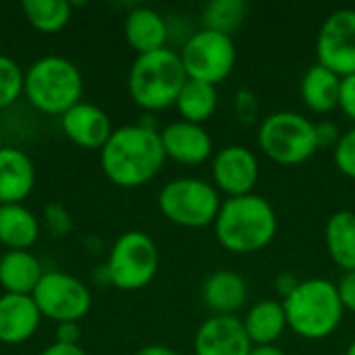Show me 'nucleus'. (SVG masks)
Returning a JSON list of instances; mask_svg holds the SVG:
<instances>
[{"instance_id":"obj_1","label":"nucleus","mask_w":355,"mask_h":355,"mask_svg":"<svg viewBox=\"0 0 355 355\" xmlns=\"http://www.w3.org/2000/svg\"><path fill=\"white\" fill-rule=\"evenodd\" d=\"M164 162L160 131L139 123L116 127L100 150V166L106 179L123 189L144 187L162 171Z\"/></svg>"},{"instance_id":"obj_2","label":"nucleus","mask_w":355,"mask_h":355,"mask_svg":"<svg viewBox=\"0 0 355 355\" xmlns=\"http://www.w3.org/2000/svg\"><path fill=\"white\" fill-rule=\"evenodd\" d=\"M212 227L223 250L237 256H250L266 250L275 241L279 216L264 196L248 193L223 200Z\"/></svg>"},{"instance_id":"obj_3","label":"nucleus","mask_w":355,"mask_h":355,"mask_svg":"<svg viewBox=\"0 0 355 355\" xmlns=\"http://www.w3.org/2000/svg\"><path fill=\"white\" fill-rule=\"evenodd\" d=\"M283 308L289 331L306 341L329 339L345 318L337 283L322 277L300 281L295 291L283 300Z\"/></svg>"},{"instance_id":"obj_4","label":"nucleus","mask_w":355,"mask_h":355,"mask_svg":"<svg viewBox=\"0 0 355 355\" xmlns=\"http://www.w3.org/2000/svg\"><path fill=\"white\" fill-rule=\"evenodd\" d=\"M185 81L187 73L179 52L162 48L135 56L127 75V89L133 104L152 114L175 106Z\"/></svg>"},{"instance_id":"obj_5","label":"nucleus","mask_w":355,"mask_h":355,"mask_svg":"<svg viewBox=\"0 0 355 355\" xmlns=\"http://www.w3.org/2000/svg\"><path fill=\"white\" fill-rule=\"evenodd\" d=\"M23 96L29 104L52 116H62L83 96V75L64 56H42L25 71Z\"/></svg>"},{"instance_id":"obj_6","label":"nucleus","mask_w":355,"mask_h":355,"mask_svg":"<svg viewBox=\"0 0 355 355\" xmlns=\"http://www.w3.org/2000/svg\"><path fill=\"white\" fill-rule=\"evenodd\" d=\"M258 148L275 164L300 166L320 150L316 123L293 110L272 112L258 125Z\"/></svg>"},{"instance_id":"obj_7","label":"nucleus","mask_w":355,"mask_h":355,"mask_svg":"<svg viewBox=\"0 0 355 355\" xmlns=\"http://www.w3.org/2000/svg\"><path fill=\"white\" fill-rule=\"evenodd\" d=\"M223 198L212 181L200 177H179L168 181L158 193L162 216L183 229H204L214 225Z\"/></svg>"},{"instance_id":"obj_8","label":"nucleus","mask_w":355,"mask_h":355,"mask_svg":"<svg viewBox=\"0 0 355 355\" xmlns=\"http://www.w3.org/2000/svg\"><path fill=\"white\" fill-rule=\"evenodd\" d=\"M160 254L156 241L144 231L123 233L106 258L108 283L121 291H139L158 275Z\"/></svg>"},{"instance_id":"obj_9","label":"nucleus","mask_w":355,"mask_h":355,"mask_svg":"<svg viewBox=\"0 0 355 355\" xmlns=\"http://www.w3.org/2000/svg\"><path fill=\"white\" fill-rule=\"evenodd\" d=\"M179 58L187 79L218 85L233 73L237 64V46L231 35L200 27L185 37Z\"/></svg>"},{"instance_id":"obj_10","label":"nucleus","mask_w":355,"mask_h":355,"mask_svg":"<svg viewBox=\"0 0 355 355\" xmlns=\"http://www.w3.org/2000/svg\"><path fill=\"white\" fill-rule=\"evenodd\" d=\"M31 297L42 316L56 324L79 322L92 308V293L87 285L62 270L44 272Z\"/></svg>"},{"instance_id":"obj_11","label":"nucleus","mask_w":355,"mask_h":355,"mask_svg":"<svg viewBox=\"0 0 355 355\" xmlns=\"http://www.w3.org/2000/svg\"><path fill=\"white\" fill-rule=\"evenodd\" d=\"M318 64L335 75H355V8H337L320 25L316 35Z\"/></svg>"},{"instance_id":"obj_12","label":"nucleus","mask_w":355,"mask_h":355,"mask_svg":"<svg viewBox=\"0 0 355 355\" xmlns=\"http://www.w3.org/2000/svg\"><path fill=\"white\" fill-rule=\"evenodd\" d=\"M212 185L218 189L220 196L239 198L254 193V187L260 179V160L254 150L231 144L214 152L212 156Z\"/></svg>"},{"instance_id":"obj_13","label":"nucleus","mask_w":355,"mask_h":355,"mask_svg":"<svg viewBox=\"0 0 355 355\" xmlns=\"http://www.w3.org/2000/svg\"><path fill=\"white\" fill-rule=\"evenodd\" d=\"M160 141L166 160H173L181 166H200L214 156V141L208 129L181 119L160 129Z\"/></svg>"},{"instance_id":"obj_14","label":"nucleus","mask_w":355,"mask_h":355,"mask_svg":"<svg viewBox=\"0 0 355 355\" xmlns=\"http://www.w3.org/2000/svg\"><path fill=\"white\" fill-rule=\"evenodd\" d=\"M252 341L239 316H210L193 337L196 355H248Z\"/></svg>"},{"instance_id":"obj_15","label":"nucleus","mask_w":355,"mask_h":355,"mask_svg":"<svg viewBox=\"0 0 355 355\" xmlns=\"http://www.w3.org/2000/svg\"><path fill=\"white\" fill-rule=\"evenodd\" d=\"M60 129L69 141L85 150H102L114 131L106 110L83 100L60 116Z\"/></svg>"},{"instance_id":"obj_16","label":"nucleus","mask_w":355,"mask_h":355,"mask_svg":"<svg viewBox=\"0 0 355 355\" xmlns=\"http://www.w3.org/2000/svg\"><path fill=\"white\" fill-rule=\"evenodd\" d=\"M42 312L37 310L31 295H0V343L21 345L29 341L42 322Z\"/></svg>"},{"instance_id":"obj_17","label":"nucleus","mask_w":355,"mask_h":355,"mask_svg":"<svg viewBox=\"0 0 355 355\" xmlns=\"http://www.w3.org/2000/svg\"><path fill=\"white\" fill-rule=\"evenodd\" d=\"M250 297L245 279L235 270H214L202 283V302L212 316H235Z\"/></svg>"},{"instance_id":"obj_18","label":"nucleus","mask_w":355,"mask_h":355,"mask_svg":"<svg viewBox=\"0 0 355 355\" xmlns=\"http://www.w3.org/2000/svg\"><path fill=\"white\" fill-rule=\"evenodd\" d=\"M35 187V166L27 152L0 150V204H23Z\"/></svg>"},{"instance_id":"obj_19","label":"nucleus","mask_w":355,"mask_h":355,"mask_svg":"<svg viewBox=\"0 0 355 355\" xmlns=\"http://www.w3.org/2000/svg\"><path fill=\"white\" fill-rule=\"evenodd\" d=\"M123 35H125L127 44L139 56V54H148V52L166 48L171 29H168L166 19L158 10H154L150 6H135L125 17Z\"/></svg>"},{"instance_id":"obj_20","label":"nucleus","mask_w":355,"mask_h":355,"mask_svg":"<svg viewBox=\"0 0 355 355\" xmlns=\"http://www.w3.org/2000/svg\"><path fill=\"white\" fill-rule=\"evenodd\" d=\"M42 277V262L29 250H6L0 256V289L4 293L33 295Z\"/></svg>"},{"instance_id":"obj_21","label":"nucleus","mask_w":355,"mask_h":355,"mask_svg":"<svg viewBox=\"0 0 355 355\" xmlns=\"http://www.w3.org/2000/svg\"><path fill=\"white\" fill-rule=\"evenodd\" d=\"M241 322L252 345H277V341L289 329L283 302L270 297L250 306Z\"/></svg>"},{"instance_id":"obj_22","label":"nucleus","mask_w":355,"mask_h":355,"mask_svg":"<svg viewBox=\"0 0 355 355\" xmlns=\"http://www.w3.org/2000/svg\"><path fill=\"white\" fill-rule=\"evenodd\" d=\"M341 77L322 64H312L300 83V96L304 106L314 114H329L339 108Z\"/></svg>"},{"instance_id":"obj_23","label":"nucleus","mask_w":355,"mask_h":355,"mask_svg":"<svg viewBox=\"0 0 355 355\" xmlns=\"http://www.w3.org/2000/svg\"><path fill=\"white\" fill-rule=\"evenodd\" d=\"M42 233V220L23 204H0V243L6 250H31Z\"/></svg>"},{"instance_id":"obj_24","label":"nucleus","mask_w":355,"mask_h":355,"mask_svg":"<svg viewBox=\"0 0 355 355\" xmlns=\"http://www.w3.org/2000/svg\"><path fill=\"white\" fill-rule=\"evenodd\" d=\"M324 245L331 260L343 270H355V212L337 210L324 225Z\"/></svg>"},{"instance_id":"obj_25","label":"nucleus","mask_w":355,"mask_h":355,"mask_svg":"<svg viewBox=\"0 0 355 355\" xmlns=\"http://www.w3.org/2000/svg\"><path fill=\"white\" fill-rule=\"evenodd\" d=\"M175 108L181 116V121L204 125L210 121L218 108V92L216 85L187 79L183 89L179 92V98L175 102Z\"/></svg>"},{"instance_id":"obj_26","label":"nucleus","mask_w":355,"mask_h":355,"mask_svg":"<svg viewBox=\"0 0 355 355\" xmlns=\"http://www.w3.org/2000/svg\"><path fill=\"white\" fill-rule=\"evenodd\" d=\"M21 8L27 23L40 33H58L73 17V6L67 0H25Z\"/></svg>"},{"instance_id":"obj_27","label":"nucleus","mask_w":355,"mask_h":355,"mask_svg":"<svg viewBox=\"0 0 355 355\" xmlns=\"http://www.w3.org/2000/svg\"><path fill=\"white\" fill-rule=\"evenodd\" d=\"M248 17V4L243 0H210L200 12L202 29L231 35L243 25Z\"/></svg>"},{"instance_id":"obj_28","label":"nucleus","mask_w":355,"mask_h":355,"mask_svg":"<svg viewBox=\"0 0 355 355\" xmlns=\"http://www.w3.org/2000/svg\"><path fill=\"white\" fill-rule=\"evenodd\" d=\"M25 71L6 54H0V110L12 106L23 96Z\"/></svg>"},{"instance_id":"obj_29","label":"nucleus","mask_w":355,"mask_h":355,"mask_svg":"<svg viewBox=\"0 0 355 355\" xmlns=\"http://www.w3.org/2000/svg\"><path fill=\"white\" fill-rule=\"evenodd\" d=\"M333 162L343 177L355 181V125L341 133L339 144L333 148Z\"/></svg>"},{"instance_id":"obj_30","label":"nucleus","mask_w":355,"mask_h":355,"mask_svg":"<svg viewBox=\"0 0 355 355\" xmlns=\"http://www.w3.org/2000/svg\"><path fill=\"white\" fill-rule=\"evenodd\" d=\"M42 225L52 237H64L73 231V216L60 204H48L42 214Z\"/></svg>"},{"instance_id":"obj_31","label":"nucleus","mask_w":355,"mask_h":355,"mask_svg":"<svg viewBox=\"0 0 355 355\" xmlns=\"http://www.w3.org/2000/svg\"><path fill=\"white\" fill-rule=\"evenodd\" d=\"M235 114L241 123L250 125L256 121L258 116V110H260V104H258V98L252 89H239L235 94Z\"/></svg>"},{"instance_id":"obj_32","label":"nucleus","mask_w":355,"mask_h":355,"mask_svg":"<svg viewBox=\"0 0 355 355\" xmlns=\"http://www.w3.org/2000/svg\"><path fill=\"white\" fill-rule=\"evenodd\" d=\"M339 108L341 112L355 125V75L341 79V92H339Z\"/></svg>"},{"instance_id":"obj_33","label":"nucleus","mask_w":355,"mask_h":355,"mask_svg":"<svg viewBox=\"0 0 355 355\" xmlns=\"http://www.w3.org/2000/svg\"><path fill=\"white\" fill-rule=\"evenodd\" d=\"M337 291H339V297H341L345 312H354L355 314V270L343 272V277L337 283Z\"/></svg>"},{"instance_id":"obj_34","label":"nucleus","mask_w":355,"mask_h":355,"mask_svg":"<svg viewBox=\"0 0 355 355\" xmlns=\"http://www.w3.org/2000/svg\"><path fill=\"white\" fill-rule=\"evenodd\" d=\"M316 137H318V148L333 150L341 139V131L333 121H320L316 123Z\"/></svg>"},{"instance_id":"obj_35","label":"nucleus","mask_w":355,"mask_h":355,"mask_svg":"<svg viewBox=\"0 0 355 355\" xmlns=\"http://www.w3.org/2000/svg\"><path fill=\"white\" fill-rule=\"evenodd\" d=\"M81 341V331L79 322H62L56 327V343L62 345H79Z\"/></svg>"},{"instance_id":"obj_36","label":"nucleus","mask_w":355,"mask_h":355,"mask_svg":"<svg viewBox=\"0 0 355 355\" xmlns=\"http://www.w3.org/2000/svg\"><path fill=\"white\" fill-rule=\"evenodd\" d=\"M300 281H302V279H297V277L291 275V272H283V275H279V277L275 279V289H277L281 302H283L285 297H289V295L295 291V287L300 285Z\"/></svg>"},{"instance_id":"obj_37","label":"nucleus","mask_w":355,"mask_h":355,"mask_svg":"<svg viewBox=\"0 0 355 355\" xmlns=\"http://www.w3.org/2000/svg\"><path fill=\"white\" fill-rule=\"evenodd\" d=\"M37 355H87L81 345H62V343H52L50 347H46L44 352Z\"/></svg>"},{"instance_id":"obj_38","label":"nucleus","mask_w":355,"mask_h":355,"mask_svg":"<svg viewBox=\"0 0 355 355\" xmlns=\"http://www.w3.org/2000/svg\"><path fill=\"white\" fill-rule=\"evenodd\" d=\"M135 355H181L179 352H175L173 347L168 345H160V343H152V345H146L141 347Z\"/></svg>"},{"instance_id":"obj_39","label":"nucleus","mask_w":355,"mask_h":355,"mask_svg":"<svg viewBox=\"0 0 355 355\" xmlns=\"http://www.w3.org/2000/svg\"><path fill=\"white\" fill-rule=\"evenodd\" d=\"M248 355H287L279 345H252Z\"/></svg>"},{"instance_id":"obj_40","label":"nucleus","mask_w":355,"mask_h":355,"mask_svg":"<svg viewBox=\"0 0 355 355\" xmlns=\"http://www.w3.org/2000/svg\"><path fill=\"white\" fill-rule=\"evenodd\" d=\"M345 355H355V341H352L345 349Z\"/></svg>"},{"instance_id":"obj_41","label":"nucleus","mask_w":355,"mask_h":355,"mask_svg":"<svg viewBox=\"0 0 355 355\" xmlns=\"http://www.w3.org/2000/svg\"><path fill=\"white\" fill-rule=\"evenodd\" d=\"M4 148V139H2V131H0V150Z\"/></svg>"}]
</instances>
